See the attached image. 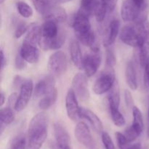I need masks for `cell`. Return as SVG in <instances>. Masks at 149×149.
<instances>
[{"mask_svg": "<svg viewBox=\"0 0 149 149\" xmlns=\"http://www.w3.org/2000/svg\"><path fill=\"white\" fill-rule=\"evenodd\" d=\"M65 40V34L63 31H61L59 36L54 39H45L41 37L39 45L43 50H55L63 46Z\"/></svg>", "mask_w": 149, "mask_h": 149, "instance_id": "cell-17", "label": "cell"}, {"mask_svg": "<svg viewBox=\"0 0 149 149\" xmlns=\"http://www.w3.org/2000/svg\"><path fill=\"white\" fill-rule=\"evenodd\" d=\"M55 89V81L52 76H47L37 82L34 88V97H44Z\"/></svg>", "mask_w": 149, "mask_h": 149, "instance_id": "cell-13", "label": "cell"}, {"mask_svg": "<svg viewBox=\"0 0 149 149\" xmlns=\"http://www.w3.org/2000/svg\"><path fill=\"white\" fill-rule=\"evenodd\" d=\"M57 97H58V91L55 88L41 99L39 103V107L42 110H47L55 103Z\"/></svg>", "mask_w": 149, "mask_h": 149, "instance_id": "cell-25", "label": "cell"}, {"mask_svg": "<svg viewBox=\"0 0 149 149\" xmlns=\"http://www.w3.org/2000/svg\"><path fill=\"white\" fill-rule=\"evenodd\" d=\"M87 76L82 73H78L74 77L71 83V89L80 100L85 101L90 97L88 90Z\"/></svg>", "mask_w": 149, "mask_h": 149, "instance_id": "cell-6", "label": "cell"}, {"mask_svg": "<svg viewBox=\"0 0 149 149\" xmlns=\"http://www.w3.org/2000/svg\"><path fill=\"white\" fill-rule=\"evenodd\" d=\"M27 142L26 137L23 135H18L13 138L10 144V149H26Z\"/></svg>", "mask_w": 149, "mask_h": 149, "instance_id": "cell-31", "label": "cell"}, {"mask_svg": "<svg viewBox=\"0 0 149 149\" xmlns=\"http://www.w3.org/2000/svg\"><path fill=\"white\" fill-rule=\"evenodd\" d=\"M28 29H29V26L26 23H24V22L20 23L17 25V28L15 29V37L16 39L20 38L27 31Z\"/></svg>", "mask_w": 149, "mask_h": 149, "instance_id": "cell-35", "label": "cell"}, {"mask_svg": "<svg viewBox=\"0 0 149 149\" xmlns=\"http://www.w3.org/2000/svg\"><path fill=\"white\" fill-rule=\"evenodd\" d=\"M145 71H144V81H145L146 85L149 88V63L145 66Z\"/></svg>", "mask_w": 149, "mask_h": 149, "instance_id": "cell-41", "label": "cell"}, {"mask_svg": "<svg viewBox=\"0 0 149 149\" xmlns=\"http://www.w3.org/2000/svg\"><path fill=\"white\" fill-rule=\"evenodd\" d=\"M125 78L127 84L132 90H136L138 88V79L135 65L132 61H128L125 68Z\"/></svg>", "mask_w": 149, "mask_h": 149, "instance_id": "cell-20", "label": "cell"}, {"mask_svg": "<svg viewBox=\"0 0 149 149\" xmlns=\"http://www.w3.org/2000/svg\"><path fill=\"white\" fill-rule=\"evenodd\" d=\"M17 10L19 14L23 17H31L33 15V10L31 7L24 1H18L17 3Z\"/></svg>", "mask_w": 149, "mask_h": 149, "instance_id": "cell-30", "label": "cell"}, {"mask_svg": "<svg viewBox=\"0 0 149 149\" xmlns=\"http://www.w3.org/2000/svg\"><path fill=\"white\" fill-rule=\"evenodd\" d=\"M48 117L45 112L35 115L28 128L26 149H41L47 137Z\"/></svg>", "mask_w": 149, "mask_h": 149, "instance_id": "cell-1", "label": "cell"}, {"mask_svg": "<svg viewBox=\"0 0 149 149\" xmlns=\"http://www.w3.org/2000/svg\"><path fill=\"white\" fill-rule=\"evenodd\" d=\"M6 65V59L5 56H4V51L3 49H1V71H3V69L4 68V66Z\"/></svg>", "mask_w": 149, "mask_h": 149, "instance_id": "cell-43", "label": "cell"}, {"mask_svg": "<svg viewBox=\"0 0 149 149\" xmlns=\"http://www.w3.org/2000/svg\"><path fill=\"white\" fill-rule=\"evenodd\" d=\"M95 1L96 0H81V8L92 14L93 13V5Z\"/></svg>", "mask_w": 149, "mask_h": 149, "instance_id": "cell-36", "label": "cell"}, {"mask_svg": "<svg viewBox=\"0 0 149 149\" xmlns=\"http://www.w3.org/2000/svg\"><path fill=\"white\" fill-rule=\"evenodd\" d=\"M109 10L101 1H96L93 5V13L95 15L96 20L98 23H103Z\"/></svg>", "mask_w": 149, "mask_h": 149, "instance_id": "cell-27", "label": "cell"}, {"mask_svg": "<svg viewBox=\"0 0 149 149\" xmlns=\"http://www.w3.org/2000/svg\"><path fill=\"white\" fill-rule=\"evenodd\" d=\"M121 41L125 45L132 47H140L142 44V38L136 26L127 25L120 31L119 35Z\"/></svg>", "mask_w": 149, "mask_h": 149, "instance_id": "cell-5", "label": "cell"}, {"mask_svg": "<svg viewBox=\"0 0 149 149\" xmlns=\"http://www.w3.org/2000/svg\"><path fill=\"white\" fill-rule=\"evenodd\" d=\"M55 143L52 149H71V139L66 129L60 123H55L53 127Z\"/></svg>", "mask_w": 149, "mask_h": 149, "instance_id": "cell-9", "label": "cell"}, {"mask_svg": "<svg viewBox=\"0 0 149 149\" xmlns=\"http://www.w3.org/2000/svg\"><path fill=\"white\" fill-rule=\"evenodd\" d=\"M116 81L113 69L106 67L101 73L93 85V91L96 95H103L110 91Z\"/></svg>", "mask_w": 149, "mask_h": 149, "instance_id": "cell-3", "label": "cell"}, {"mask_svg": "<svg viewBox=\"0 0 149 149\" xmlns=\"http://www.w3.org/2000/svg\"><path fill=\"white\" fill-rule=\"evenodd\" d=\"M68 66L66 55L62 51H57L50 55L47 63V68L51 74L61 76L65 72Z\"/></svg>", "mask_w": 149, "mask_h": 149, "instance_id": "cell-4", "label": "cell"}, {"mask_svg": "<svg viewBox=\"0 0 149 149\" xmlns=\"http://www.w3.org/2000/svg\"><path fill=\"white\" fill-rule=\"evenodd\" d=\"M24 79L22 78L20 76H16L15 77L14 79V81H13V84H14L15 87H19V86H21L22 84H23V82H24Z\"/></svg>", "mask_w": 149, "mask_h": 149, "instance_id": "cell-42", "label": "cell"}, {"mask_svg": "<svg viewBox=\"0 0 149 149\" xmlns=\"http://www.w3.org/2000/svg\"><path fill=\"white\" fill-rule=\"evenodd\" d=\"M119 29H120V21L117 19L112 20L109 23L106 36L103 41V45L106 47H111V45L114 43L119 33Z\"/></svg>", "mask_w": 149, "mask_h": 149, "instance_id": "cell-18", "label": "cell"}, {"mask_svg": "<svg viewBox=\"0 0 149 149\" xmlns=\"http://www.w3.org/2000/svg\"><path fill=\"white\" fill-rule=\"evenodd\" d=\"M101 63V58L98 52L87 54L84 57L83 61V69L85 74L88 77L94 76L97 73Z\"/></svg>", "mask_w": 149, "mask_h": 149, "instance_id": "cell-12", "label": "cell"}, {"mask_svg": "<svg viewBox=\"0 0 149 149\" xmlns=\"http://www.w3.org/2000/svg\"><path fill=\"white\" fill-rule=\"evenodd\" d=\"M71 0H56V2L58 3H64V2H67V1H69Z\"/></svg>", "mask_w": 149, "mask_h": 149, "instance_id": "cell-47", "label": "cell"}, {"mask_svg": "<svg viewBox=\"0 0 149 149\" xmlns=\"http://www.w3.org/2000/svg\"><path fill=\"white\" fill-rule=\"evenodd\" d=\"M33 7L39 14L45 17L49 10L52 9L54 4L52 0H31Z\"/></svg>", "mask_w": 149, "mask_h": 149, "instance_id": "cell-24", "label": "cell"}, {"mask_svg": "<svg viewBox=\"0 0 149 149\" xmlns=\"http://www.w3.org/2000/svg\"><path fill=\"white\" fill-rule=\"evenodd\" d=\"M62 31H60L58 23L51 20H46L42 26V38L45 39H54L58 37Z\"/></svg>", "mask_w": 149, "mask_h": 149, "instance_id": "cell-16", "label": "cell"}, {"mask_svg": "<svg viewBox=\"0 0 149 149\" xmlns=\"http://www.w3.org/2000/svg\"><path fill=\"white\" fill-rule=\"evenodd\" d=\"M4 1H5V0H0V2H1V4H2Z\"/></svg>", "mask_w": 149, "mask_h": 149, "instance_id": "cell-48", "label": "cell"}, {"mask_svg": "<svg viewBox=\"0 0 149 149\" xmlns=\"http://www.w3.org/2000/svg\"><path fill=\"white\" fill-rule=\"evenodd\" d=\"M41 37H42V26H34L29 29L23 42L36 47L39 45Z\"/></svg>", "mask_w": 149, "mask_h": 149, "instance_id": "cell-23", "label": "cell"}, {"mask_svg": "<svg viewBox=\"0 0 149 149\" xmlns=\"http://www.w3.org/2000/svg\"><path fill=\"white\" fill-rule=\"evenodd\" d=\"M90 14L83 9L80 8L74 17L72 27L77 36L84 34L91 31V24L90 22Z\"/></svg>", "mask_w": 149, "mask_h": 149, "instance_id": "cell-7", "label": "cell"}, {"mask_svg": "<svg viewBox=\"0 0 149 149\" xmlns=\"http://www.w3.org/2000/svg\"><path fill=\"white\" fill-rule=\"evenodd\" d=\"M125 100L127 107L129 109H132V108L134 107V100L132 98V93L130 90H126L125 91Z\"/></svg>", "mask_w": 149, "mask_h": 149, "instance_id": "cell-37", "label": "cell"}, {"mask_svg": "<svg viewBox=\"0 0 149 149\" xmlns=\"http://www.w3.org/2000/svg\"><path fill=\"white\" fill-rule=\"evenodd\" d=\"M26 61L22 58L20 54H17V56L15 58V65L17 69L18 70H23L26 67Z\"/></svg>", "mask_w": 149, "mask_h": 149, "instance_id": "cell-38", "label": "cell"}, {"mask_svg": "<svg viewBox=\"0 0 149 149\" xmlns=\"http://www.w3.org/2000/svg\"><path fill=\"white\" fill-rule=\"evenodd\" d=\"M109 109H110L111 116L113 124L119 127H123L126 123V121L123 114L119 111V108L115 107V106H109Z\"/></svg>", "mask_w": 149, "mask_h": 149, "instance_id": "cell-29", "label": "cell"}, {"mask_svg": "<svg viewBox=\"0 0 149 149\" xmlns=\"http://www.w3.org/2000/svg\"><path fill=\"white\" fill-rule=\"evenodd\" d=\"M128 149H142V147H141V143H137L132 144V145L130 146Z\"/></svg>", "mask_w": 149, "mask_h": 149, "instance_id": "cell-44", "label": "cell"}, {"mask_svg": "<svg viewBox=\"0 0 149 149\" xmlns=\"http://www.w3.org/2000/svg\"><path fill=\"white\" fill-rule=\"evenodd\" d=\"M74 135L77 141L87 148H95V142L89 127L84 122H80L76 126Z\"/></svg>", "mask_w": 149, "mask_h": 149, "instance_id": "cell-10", "label": "cell"}, {"mask_svg": "<svg viewBox=\"0 0 149 149\" xmlns=\"http://www.w3.org/2000/svg\"><path fill=\"white\" fill-rule=\"evenodd\" d=\"M70 55H71V61L74 65L79 69L83 68L84 57L82 56L79 44L77 41L74 40L71 42L70 45Z\"/></svg>", "mask_w": 149, "mask_h": 149, "instance_id": "cell-19", "label": "cell"}, {"mask_svg": "<svg viewBox=\"0 0 149 149\" xmlns=\"http://www.w3.org/2000/svg\"><path fill=\"white\" fill-rule=\"evenodd\" d=\"M15 112L13 108L7 106L4 109H1V111H0L1 125H10L15 120Z\"/></svg>", "mask_w": 149, "mask_h": 149, "instance_id": "cell-28", "label": "cell"}, {"mask_svg": "<svg viewBox=\"0 0 149 149\" xmlns=\"http://www.w3.org/2000/svg\"><path fill=\"white\" fill-rule=\"evenodd\" d=\"M80 113H81V118H84V119H85L86 120L90 122L95 131H96L97 133L103 132V123H102L101 120L99 119L98 116L94 112H93L88 109L81 107V109H80Z\"/></svg>", "mask_w": 149, "mask_h": 149, "instance_id": "cell-15", "label": "cell"}, {"mask_svg": "<svg viewBox=\"0 0 149 149\" xmlns=\"http://www.w3.org/2000/svg\"><path fill=\"white\" fill-rule=\"evenodd\" d=\"M106 67L108 68H113L116 63V57H115L114 52L110 48V47H106Z\"/></svg>", "mask_w": 149, "mask_h": 149, "instance_id": "cell-32", "label": "cell"}, {"mask_svg": "<svg viewBox=\"0 0 149 149\" xmlns=\"http://www.w3.org/2000/svg\"><path fill=\"white\" fill-rule=\"evenodd\" d=\"M135 6L141 10L148 9V4L146 0H132Z\"/></svg>", "mask_w": 149, "mask_h": 149, "instance_id": "cell-40", "label": "cell"}, {"mask_svg": "<svg viewBox=\"0 0 149 149\" xmlns=\"http://www.w3.org/2000/svg\"><path fill=\"white\" fill-rule=\"evenodd\" d=\"M116 141H117L118 146H119V149H128L129 146H130V143L127 139L125 134H122L119 132H116Z\"/></svg>", "mask_w": 149, "mask_h": 149, "instance_id": "cell-33", "label": "cell"}, {"mask_svg": "<svg viewBox=\"0 0 149 149\" xmlns=\"http://www.w3.org/2000/svg\"><path fill=\"white\" fill-rule=\"evenodd\" d=\"M0 99H1V102H0V106H2L4 105V102H5V96H4V93H1V96H0Z\"/></svg>", "mask_w": 149, "mask_h": 149, "instance_id": "cell-45", "label": "cell"}, {"mask_svg": "<svg viewBox=\"0 0 149 149\" xmlns=\"http://www.w3.org/2000/svg\"><path fill=\"white\" fill-rule=\"evenodd\" d=\"M101 138H102V142H103V146H104L105 148L116 149V148H115L114 143H113L111 138L110 135H109L107 132H102Z\"/></svg>", "mask_w": 149, "mask_h": 149, "instance_id": "cell-34", "label": "cell"}, {"mask_svg": "<svg viewBox=\"0 0 149 149\" xmlns=\"http://www.w3.org/2000/svg\"><path fill=\"white\" fill-rule=\"evenodd\" d=\"M100 1L106 6L109 12H112L116 7L118 0H100Z\"/></svg>", "mask_w": 149, "mask_h": 149, "instance_id": "cell-39", "label": "cell"}, {"mask_svg": "<svg viewBox=\"0 0 149 149\" xmlns=\"http://www.w3.org/2000/svg\"><path fill=\"white\" fill-rule=\"evenodd\" d=\"M22 58L29 63H36L39 59V51L36 46L23 42L20 47V52Z\"/></svg>", "mask_w": 149, "mask_h": 149, "instance_id": "cell-14", "label": "cell"}, {"mask_svg": "<svg viewBox=\"0 0 149 149\" xmlns=\"http://www.w3.org/2000/svg\"><path fill=\"white\" fill-rule=\"evenodd\" d=\"M147 135L149 139V109H148V129H147Z\"/></svg>", "mask_w": 149, "mask_h": 149, "instance_id": "cell-46", "label": "cell"}, {"mask_svg": "<svg viewBox=\"0 0 149 149\" xmlns=\"http://www.w3.org/2000/svg\"><path fill=\"white\" fill-rule=\"evenodd\" d=\"M132 116H133V122H132L130 127L136 132L138 136H141L144 128L143 118L142 113L140 109L135 106L132 108Z\"/></svg>", "mask_w": 149, "mask_h": 149, "instance_id": "cell-22", "label": "cell"}, {"mask_svg": "<svg viewBox=\"0 0 149 149\" xmlns=\"http://www.w3.org/2000/svg\"><path fill=\"white\" fill-rule=\"evenodd\" d=\"M141 33L142 44L139 47V61L141 66L145 68L149 63V21L148 19L135 23Z\"/></svg>", "mask_w": 149, "mask_h": 149, "instance_id": "cell-2", "label": "cell"}, {"mask_svg": "<svg viewBox=\"0 0 149 149\" xmlns=\"http://www.w3.org/2000/svg\"><path fill=\"white\" fill-rule=\"evenodd\" d=\"M65 109L68 117L72 121H78L81 118L80 109L79 106L77 97L72 90L70 89L65 97Z\"/></svg>", "mask_w": 149, "mask_h": 149, "instance_id": "cell-11", "label": "cell"}, {"mask_svg": "<svg viewBox=\"0 0 149 149\" xmlns=\"http://www.w3.org/2000/svg\"><path fill=\"white\" fill-rule=\"evenodd\" d=\"M109 106L119 107L120 103V93H119V86L117 81H115L114 84L109 91L108 96Z\"/></svg>", "mask_w": 149, "mask_h": 149, "instance_id": "cell-26", "label": "cell"}, {"mask_svg": "<svg viewBox=\"0 0 149 149\" xmlns=\"http://www.w3.org/2000/svg\"><path fill=\"white\" fill-rule=\"evenodd\" d=\"M67 17H68V15H67L65 9L55 5H54L49 10V13L45 16V18L46 20H53L57 23H63L67 20Z\"/></svg>", "mask_w": 149, "mask_h": 149, "instance_id": "cell-21", "label": "cell"}, {"mask_svg": "<svg viewBox=\"0 0 149 149\" xmlns=\"http://www.w3.org/2000/svg\"><path fill=\"white\" fill-rule=\"evenodd\" d=\"M33 90V81L31 79H26L20 88V93L17 96V101L15 105V110L17 112L22 111L26 109Z\"/></svg>", "mask_w": 149, "mask_h": 149, "instance_id": "cell-8", "label": "cell"}]
</instances>
